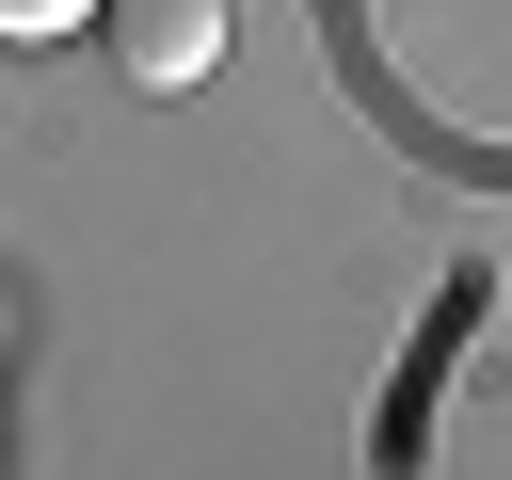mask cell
Listing matches in <instances>:
<instances>
[{
  "label": "cell",
  "instance_id": "cell-1",
  "mask_svg": "<svg viewBox=\"0 0 512 480\" xmlns=\"http://www.w3.org/2000/svg\"><path fill=\"white\" fill-rule=\"evenodd\" d=\"M112 16V64L144 80V96H192L208 64H224V0H96Z\"/></svg>",
  "mask_w": 512,
  "mask_h": 480
},
{
  "label": "cell",
  "instance_id": "cell-2",
  "mask_svg": "<svg viewBox=\"0 0 512 480\" xmlns=\"http://www.w3.org/2000/svg\"><path fill=\"white\" fill-rule=\"evenodd\" d=\"M80 16H96V0H0V32H16V48H48V32H80Z\"/></svg>",
  "mask_w": 512,
  "mask_h": 480
}]
</instances>
